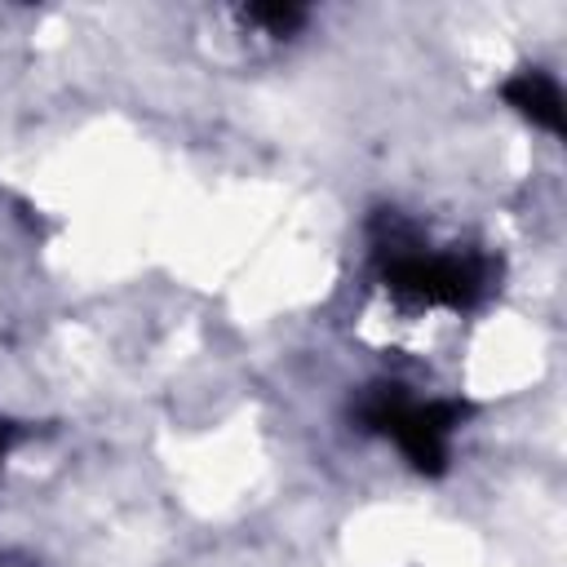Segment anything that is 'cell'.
<instances>
[{"mask_svg": "<svg viewBox=\"0 0 567 567\" xmlns=\"http://www.w3.org/2000/svg\"><path fill=\"white\" fill-rule=\"evenodd\" d=\"M0 567H31V563H22V558H13V554H0Z\"/></svg>", "mask_w": 567, "mask_h": 567, "instance_id": "obj_6", "label": "cell"}, {"mask_svg": "<svg viewBox=\"0 0 567 567\" xmlns=\"http://www.w3.org/2000/svg\"><path fill=\"white\" fill-rule=\"evenodd\" d=\"M244 22L261 27L266 35H292V31L306 22V9H301V4H279V0H266V4H248V9H244Z\"/></svg>", "mask_w": 567, "mask_h": 567, "instance_id": "obj_4", "label": "cell"}, {"mask_svg": "<svg viewBox=\"0 0 567 567\" xmlns=\"http://www.w3.org/2000/svg\"><path fill=\"white\" fill-rule=\"evenodd\" d=\"M372 252L381 284L408 301V306H447V310H470L487 297L492 288V266L478 252H430L421 248L416 230L399 213H381L372 221Z\"/></svg>", "mask_w": 567, "mask_h": 567, "instance_id": "obj_1", "label": "cell"}, {"mask_svg": "<svg viewBox=\"0 0 567 567\" xmlns=\"http://www.w3.org/2000/svg\"><path fill=\"white\" fill-rule=\"evenodd\" d=\"M9 443H13V425H4V421H0V456L9 452Z\"/></svg>", "mask_w": 567, "mask_h": 567, "instance_id": "obj_5", "label": "cell"}, {"mask_svg": "<svg viewBox=\"0 0 567 567\" xmlns=\"http://www.w3.org/2000/svg\"><path fill=\"white\" fill-rule=\"evenodd\" d=\"M501 97L523 115V120H532L536 128H545V133H563V89H558V80L549 75V71H540V66H523L518 75H509L505 84H501Z\"/></svg>", "mask_w": 567, "mask_h": 567, "instance_id": "obj_3", "label": "cell"}, {"mask_svg": "<svg viewBox=\"0 0 567 567\" xmlns=\"http://www.w3.org/2000/svg\"><path fill=\"white\" fill-rule=\"evenodd\" d=\"M465 403L456 399H412L403 385L394 381H381V385H368L359 394V425L372 430V434H385L394 439V447L412 461V470L421 474H443L447 470V456H452V434L461 430L465 421Z\"/></svg>", "mask_w": 567, "mask_h": 567, "instance_id": "obj_2", "label": "cell"}]
</instances>
